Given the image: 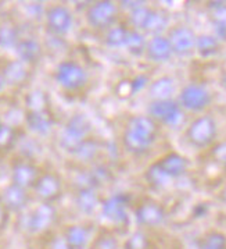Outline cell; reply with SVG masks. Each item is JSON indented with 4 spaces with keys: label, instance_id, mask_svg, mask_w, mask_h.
I'll return each instance as SVG.
<instances>
[{
    "label": "cell",
    "instance_id": "obj_29",
    "mask_svg": "<svg viewBox=\"0 0 226 249\" xmlns=\"http://www.w3.org/2000/svg\"><path fill=\"white\" fill-rule=\"evenodd\" d=\"M221 82H222V87L226 88V72L222 75V80H221Z\"/></svg>",
    "mask_w": 226,
    "mask_h": 249
},
{
    "label": "cell",
    "instance_id": "obj_20",
    "mask_svg": "<svg viewBox=\"0 0 226 249\" xmlns=\"http://www.w3.org/2000/svg\"><path fill=\"white\" fill-rule=\"evenodd\" d=\"M51 220H53V216H51L50 210H38V213L31 220V230L32 231H36V232L45 231V230L49 229V226L51 224Z\"/></svg>",
    "mask_w": 226,
    "mask_h": 249
},
{
    "label": "cell",
    "instance_id": "obj_4",
    "mask_svg": "<svg viewBox=\"0 0 226 249\" xmlns=\"http://www.w3.org/2000/svg\"><path fill=\"white\" fill-rule=\"evenodd\" d=\"M148 117L167 127H178L183 121V109L178 100H153L148 105Z\"/></svg>",
    "mask_w": 226,
    "mask_h": 249
},
{
    "label": "cell",
    "instance_id": "obj_31",
    "mask_svg": "<svg viewBox=\"0 0 226 249\" xmlns=\"http://www.w3.org/2000/svg\"><path fill=\"white\" fill-rule=\"evenodd\" d=\"M222 167H224V170H225V171H226V160H225V163L222 164Z\"/></svg>",
    "mask_w": 226,
    "mask_h": 249
},
{
    "label": "cell",
    "instance_id": "obj_1",
    "mask_svg": "<svg viewBox=\"0 0 226 249\" xmlns=\"http://www.w3.org/2000/svg\"><path fill=\"white\" fill-rule=\"evenodd\" d=\"M157 140V124L148 116H136L129 120L122 141L125 148L132 153L147 152Z\"/></svg>",
    "mask_w": 226,
    "mask_h": 249
},
{
    "label": "cell",
    "instance_id": "obj_15",
    "mask_svg": "<svg viewBox=\"0 0 226 249\" xmlns=\"http://www.w3.org/2000/svg\"><path fill=\"white\" fill-rule=\"evenodd\" d=\"M197 249H226V234L221 230H208L198 239Z\"/></svg>",
    "mask_w": 226,
    "mask_h": 249
},
{
    "label": "cell",
    "instance_id": "obj_2",
    "mask_svg": "<svg viewBox=\"0 0 226 249\" xmlns=\"http://www.w3.org/2000/svg\"><path fill=\"white\" fill-rule=\"evenodd\" d=\"M218 124L210 114H201L190 121L185 131L186 141L196 149H206L215 143Z\"/></svg>",
    "mask_w": 226,
    "mask_h": 249
},
{
    "label": "cell",
    "instance_id": "obj_11",
    "mask_svg": "<svg viewBox=\"0 0 226 249\" xmlns=\"http://www.w3.org/2000/svg\"><path fill=\"white\" fill-rule=\"evenodd\" d=\"M104 216L110 221H113L115 226H124L128 223V206L127 199L124 196H114L106 202L103 206Z\"/></svg>",
    "mask_w": 226,
    "mask_h": 249
},
{
    "label": "cell",
    "instance_id": "obj_28",
    "mask_svg": "<svg viewBox=\"0 0 226 249\" xmlns=\"http://www.w3.org/2000/svg\"><path fill=\"white\" fill-rule=\"evenodd\" d=\"M219 196H221V200H222V203L226 206V185L222 188L221 191V194H219Z\"/></svg>",
    "mask_w": 226,
    "mask_h": 249
},
{
    "label": "cell",
    "instance_id": "obj_16",
    "mask_svg": "<svg viewBox=\"0 0 226 249\" xmlns=\"http://www.w3.org/2000/svg\"><path fill=\"white\" fill-rule=\"evenodd\" d=\"M211 20L215 27L216 38L221 39H226V6L219 3L218 6L212 7V13H211Z\"/></svg>",
    "mask_w": 226,
    "mask_h": 249
},
{
    "label": "cell",
    "instance_id": "obj_13",
    "mask_svg": "<svg viewBox=\"0 0 226 249\" xmlns=\"http://www.w3.org/2000/svg\"><path fill=\"white\" fill-rule=\"evenodd\" d=\"M177 90V82L172 77H160L150 85V93L154 98L153 100L172 99V95Z\"/></svg>",
    "mask_w": 226,
    "mask_h": 249
},
{
    "label": "cell",
    "instance_id": "obj_19",
    "mask_svg": "<svg viewBox=\"0 0 226 249\" xmlns=\"http://www.w3.org/2000/svg\"><path fill=\"white\" fill-rule=\"evenodd\" d=\"M127 48L129 49L130 53L133 54H142L143 52H146V46H147V42L145 40L143 35L138 32L136 30L129 31L128 39H127Z\"/></svg>",
    "mask_w": 226,
    "mask_h": 249
},
{
    "label": "cell",
    "instance_id": "obj_18",
    "mask_svg": "<svg viewBox=\"0 0 226 249\" xmlns=\"http://www.w3.org/2000/svg\"><path fill=\"white\" fill-rule=\"evenodd\" d=\"M124 249H151L150 248V239L145 231L138 230L133 231L128 239L124 244Z\"/></svg>",
    "mask_w": 226,
    "mask_h": 249
},
{
    "label": "cell",
    "instance_id": "obj_30",
    "mask_svg": "<svg viewBox=\"0 0 226 249\" xmlns=\"http://www.w3.org/2000/svg\"><path fill=\"white\" fill-rule=\"evenodd\" d=\"M1 221H3V214L0 213V224H1Z\"/></svg>",
    "mask_w": 226,
    "mask_h": 249
},
{
    "label": "cell",
    "instance_id": "obj_24",
    "mask_svg": "<svg viewBox=\"0 0 226 249\" xmlns=\"http://www.w3.org/2000/svg\"><path fill=\"white\" fill-rule=\"evenodd\" d=\"M119 244L117 237L113 234H100L98 237L93 239L92 249H118Z\"/></svg>",
    "mask_w": 226,
    "mask_h": 249
},
{
    "label": "cell",
    "instance_id": "obj_5",
    "mask_svg": "<svg viewBox=\"0 0 226 249\" xmlns=\"http://www.w3.org/2000/svg\"><path fill=\"white\" fill-rule=\"evenodd\" d=\"M169 43L172 46L174 54L178 56H189L196 52L197 35L194 31L187 25H178L169 31L168 35Z\"/></svg>",
    "mask_w": 226,
    "mask_h": 249
},
{
    "label": "cell",
    "instance_id": "obj_9",
    "mask_svg": "<svg viewBox=\"0 0 226 249\" xmlns=\"http://www.w3.org/2000/svg\"><path fill=\"white\" fill-rule=\"evenodd\" d=\"M89 21L93 27L97 28H106L110 27L111 22L115 20L117 16V7L110 3V1H103L95 4L90 10H89Z\"/></svg>",
    "mask_w": 226,
    "mask_h": 249
},
{
    "label": "cell",
    "instance_id": "obj_10",
    "mask_svg": "<svg viewBox=\"0 0 226 249\" xmlns=\"http://www.w3.org/2000/svg\"><path fill=\"white\" fill-rule=\"evenodd\" d=\"M146 54H147L148 59L156 61V63L168 61L174 56V50H172V46L169 43L168 36L156 35L150 42H147Z\"/></svg>",
    "mask_w": 226,
    "mask_h": 249
},
{
    "label": "cell",
    "instance_id": "obj_32",
    "mask_svg": "<svg viewBox=\"0 0 226 249\" xmlns=\"http://www.w3.org/2000/svg\"><path fill=\"white\" fill-rule=\"evenodd\" d=\"M28 249H35V248H28Z\"/></svg>",
    "mask_w": 226,
    "mask_h": 249
},
{
    "label": "cell",
    "instance_id": "obj_17",
    "mask_svg": "<svg viewBox=\"0 0 226 249\" xmlns=\"http://www.w3.org/2000/svg\"><path fill=\"white\" fill-rule=\"evenodd\" d=\"M146 178L150 182V185H153L156 188H162L169 184V181H172L171 178H168L162 170L160 169L157 163H154L153 166L148 167V170L146 171Z\"/></svg>",
    "mask_w": 226,
    "mask_h": 249
},
{
    "label": "cell",
    "instance_id": "obj_26",
    "mask_svg": "<svg viewBox=\"0 0 226 249\" xmlns=\"http://www.w3.org/2000/svg\"><path fill=\"white\" fill-rule=\"evenodd\" d=\"M212 158L218 161V163H221V164H224L226 160V142H219L218 145L214 146V149H212Z\"/></svg>",
    "mask_w": 226,
    "mask_h": 249
},
{
    "label": "cell",
    "instance_id": "obj_8",
    "mask_svg": "<svg viewBox=\"0 0 226 249\" xmlns=\"http://www.w3.org/2000/svg\"><path fill=\"white\" fill-rule=\"evenodd\" d=\"M57 77L63 87L69 88V89H77L85 84L86 72L75 63H65L60 66Z\"/></svg>",
    "mask_w": 226,
    "mask_h": 249
},
{
    "label": "cell",
    "instance_id": "obj_12",
    "mask_svg": "<svg viewBox=\"0 0 226 249\" xmlns=\"http://www.w3.org/2000/svg\"><path fill=\"white\" fill-rule=\"evenodd\" d=\"M64 238L67 239L71 249H86L93 242L90 232L86 227L82 226H71L67 229Z\"/></svg>",
    "mask_w": 226,
    "mask_h": 249
},
{
    "label": "cell",
    "instance_id": "obj_23",
    "mask_svg": "<svg viewBox=\"0 0 226 249\" xmlns=\"http://www.w3.org/2000/svg\"><path fill=\"white\" fill-rule=\"evenodd\" d=\"M129 30H125L124 27H114L108 31L107 42L110 46L114 48H121L127 45V39H128Z\"/></svg>",
    "mask_w": 226,
    "mask_h": 249
},
{
    "label": "cell",
    "instance_id": "obj_3",
    "mask_svg": "<svg viewBox=\"0 0 226 249\" xmlns=\"http://www.w3.org/2000/svg\"><path fill=\"white\" fill-rule=\"evenodd\" d=\"M178 102L180 107L190 113H203L212 103V93L204 84H187L180 92Z\"/></svg>",
    "mask_w": 226,
    "mask_h": 249
},
{
    "label": "cell",
    "instance_id": "obj_6",
    "mask_svg": "<svg viewBox=\"0 0 226 249\" xmlns=\"http://www.w3.org/2000/svg\"><path fill=\"white\" fill-rule=\"evenodd\" d=\"M136 220L143 229H158L167 220V212L157 202L148 200L136 209Z\"/></svg>",
    "mask_w": 226,
    "mask_h": 249
},
{
    "label": "cell",
    "instance_id": "obj_21",
    "mask_svg": "<svg viewBox=\"0 0 226 249\" xmlns=\"http://www.w3.org/2000/svg\"><path fill=\"white\" fill-rule=\"evenodd\" d=\"M50 24L54 27L53 30L60 31V32L68 30L69 24H71L69 14L64 9H56L50 14Z\"/></svg>",
    "mask_w": 226,
    "mask_h": 249
},
{
    "label": "cell",
    "instance_id": "obj_27",
    "mask_svg": "<svg viewBox=\"0 0 226 249\" xmlns=\"http://www.w3.org/2000/svg\"><path fill=\"white\" fill-rule=\"evenodd\" d=\"M50 249H71V247L68 245L67 239L64 238V237H61V238H56L51 242Z\"/></svg>",
    "mask_w": 226,
    "mask_h": 249
},
{
    "label": "cell",
    "instance_id": "obj_22",
    "mask_svg": "<svg viewBox=\"0 0 226 249\" xmlns=\"http://www.w3.org/2000/svg\"><path fill=\"white\" fill-rule=\"evenodd\" d=\"M164 27H167V17L164 14L158 13V11H150L147 22L145 25V30L148 31V32H154V34L158 35V32L164 30Z\"/></svg>",
    "mask_w": 226,
    "mask_h": 249
},
{
    "label": "cell",
    "instance_id": "obj_14",
    "mask_svg": "<svg viewBox=\"0 0 226 249\" xmlns=\"http://www.w3.org/2000/svg\"><path fill=\"white\" fill-rule=\"evenodd\" d=\"M221 50V40L214 35L203 34L197 36L196 52L201 57H212Z\"/></svg>",
    "mask_w": 226,
    "mask_h": 249
},
{
    "label": "cell",
    "instance_id": "obj_25",
    "mask_svg": "<svg viewBox=\"0 0 226 249\" xmlns=\"http://www.w3.org/2000/svg\"><path fill=\"white\" fill-rule=\"evenodd\" d=\"M150 11L151 10L147 9V7H139V9H136V10L132 13L130 20H132L133 25H135L136 28H143V30H145V25H146V22H147Z\"/></svg>",
    "mask_w": 226,
    "mask_h": 249
},
{
    "label": "cell",
    "instance_id": "obj_7",
    "mask_svg": "<svg viewBox=\"0 0 226 249\" xmlns=\"http://www.w3.org/2000/svg\"><path fill=\"white\" fill-rule=\"evenodd\" d=\"M156 163L165 173L168 178L171 179L182 177L189 169V160L178 152H169Z\"/></svg>",
    "mask_w": 226,
    "mask_h": 249
}]
</instances>
